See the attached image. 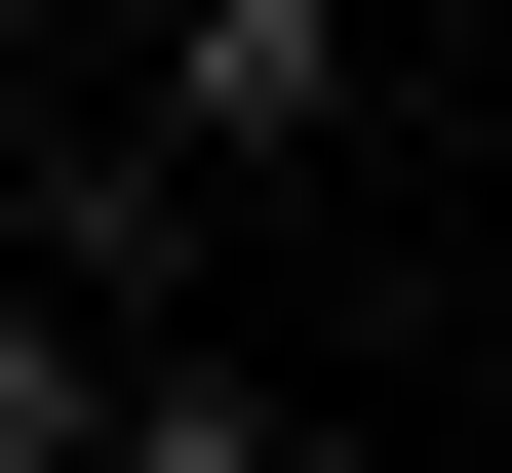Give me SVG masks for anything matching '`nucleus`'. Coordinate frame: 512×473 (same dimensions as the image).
<instances>
[{"label": "nucleus", "instance_id": "1", "mask_svg": "<svg viewBox=\"0 0 512 473\" xmlns=\"http://www.w3.org/2000/svg\"><path fill=\"white\" fill-rule=\"evenodd\" d=\"M355 79H394V0H158V119L197 158H316Z\"/></svg>", "mask_w": 512, "mask_h": 473}, {"label": "nucleus", "instance_id": "2", "mask_svg": "<svg viewBox=\"0 0 512 473\" xmlns=\"http://www.w3.org/2000/svg\"><path fill=\"white\" fill-rule=\"evenodd\" d=\"M197 198H237L197 119H40V276H79V316H158V276H197Z\"/></svg>", "mask_w": 512, "mask_h": 473}, {"label": "nucleus", "instance_id": "3", "mask_svg": "<svg viewBox=\"0 0 512 473\" xmlns=\"http://www.w3.org/2000/svg\"><path fill=\"white\" fill-rule=\"evenodd\" d=\"M79 434H119V316L40 276V316H0V473H79Z\"/></svg>", "mask_w": 512, "mask_h": 473}]
</instances>
